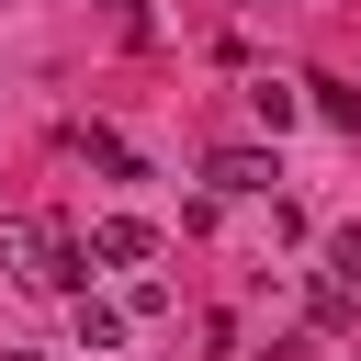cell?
<instances>
[{"instance_id": "7a4b0ae2", "label": "cell", "mask_w": 361, "mask_h": 361, "mask_svg": "<svg viewBox=\"0 0 361 361\" xmlns=\"http://www.w3.org/2000/svg\"><path fill=\"white\" fill-rule=\"evenodd\" d=\"M90 259H113V271H147V259H158V226H147V214H102V226H90Z\"/></svg>"}, {"instance_id": "3957f363", "label": "cell", "mask_w": 361, "mask_h": 361, "mask_svg": "<svg viewBox=\"0 0 361 361\" xmlns=\"http://www.w3.org/2000/svg\"><path fill=\"white\" fill-rule=\"evenodd\" d=\"M203 180H214V192H271V158H259V147H214Z\"/></svg>"}, {"instance_id": "5b68a950", "label": "cell", "mask_w": 361, "mask_h": 361, "mask_svg": "<svg viewBox=\"0 0 361 361\" xmlns=\"http://www.w3.org/2000/svg\"><path fill=\"white\" fill-rule=\"evenodd\" d=\"M248 113H259V124H271V135H282V124H293V113H305V79H259V90H248Z\"/></svg>"}, {"instance_id": "8fae6325", "label": "cell", "mask_w": 361, "mask_h": 361, "mask_svg": "<svg viewBox=\"0 0 361 361\" xmlns=\"http://www.w3.org/2000/svg\"><path fill=\"white\" fill-rule=\"evenodd\" d=\"M0 361H45V350H0Z\"/></svg>"}, {"instance_id": "8992f818", "label": "cell", "mask_w": 361, "mask_h": 361, "mask_svg": "<svg viewBox=\"0 0 361 361\" xmlns=\"http://www.w3.org/2000/svg\"><path fill=\"white\" fill-rule=\"evenodd\" d=\"M124 327H135L124 305H102V293H79V338H90V350H124Z\"/></svg>"}, {"instance_id": "52a82bcc", "label": "cell", "mask_w": 361, "mask_h": 361, "mask_svg": "<svg viewBox=\"0 0 361 361\" xmlns=\"http://www.w3.org/2000/svg\"><path fill=\"white\" fill-rule=\"evenodd\" d=\"M305 90H316V113H327V124H361V90H350V79H305Z\"/></svg>"}, {"instance_id": "277c9868", "label": "cell", "mask_w": 361, "mask_h": 361, "mask_svg": "<svg viewBox=\"0 0 361 361\" xmlns=\"http://www.w3.org/2000/svg\"><path fill=\"white\" fill-rule=\"evenodd\" d=\"M68 147H79V158H90V169H102V180H135V147H124V135H113V124H79V135H68Z\"/></svg>"}, {"instance_id": "7c38bea8", "label": "cell", "mask_w": 361, "mask_h": 361, "mask_svg": "<svg viewBox=\"0 0 361 361\" xmlns=\"http://www.w3.org/2000/svg\"><path fill=\"white\" fill-rule=\"evenodd\" d=\"M226 11H259V0H226Z\"/></svg>"}, {"instance_id": "9c48e42d", "label": "cell", "mask_w": 361, "mask_h": 361, "mask_svg": "<svg viewBox=\"0 0 361 361\" xmlns=\"http://www.w3.org/2000/svg\"><path fill=\"white\" fill-rule=\"evenodd\" d=\"M327 271H338V282H361V214H350V226L327 237Z\"/></svg>"}, {"instance_id": "ba28073f", "label": "cell", "mask_w": 361, "mask_h": 361, "mask_svg": "<svg viewBox=\"0 0 361 361\" xmlns=\"http://www.w3.org/2000/svg\"><path fill=\"white\" fill-rule=\"evenodd\" d=\"M350 293H361V282H338V271H327V282L305 293V305H316V327H350Z\"/></svg>"}, {"instance_id": "6da1fadb", "label": "cell", "mask_w": 361, "mask_h": 361, "mask_svg": "<svg viewBox=\"0 0 361 361\" xmlns=\"http://www.w3.org/2000/svg\"><path fill=\"white\" fill-rule=\"evenodd\" d=\"M79 271H90V248H79L68 226H34V248H23V282H34V293H79Z\"/></svg>"}, {"instance_id": "30bf717a", "label": "cell", "mask_w": 361, "mask_h": 361, "mask_svg": "<svg viewBox=\"0 0 361 361\" xmlns=\"http://www.w3.org/2000/svg\"><path fill=\"white\" fill-rule=\"evenodd\" d=\"M102 11H113V23H124V34H147V0H102Z\"/></svg>"}]
</instances>
